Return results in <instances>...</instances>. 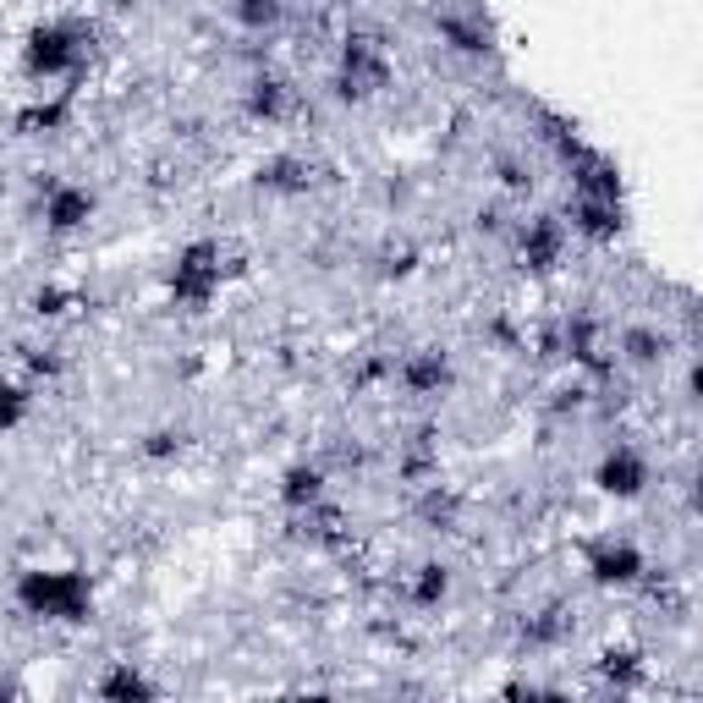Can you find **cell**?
<instances>
[{"label":"cell","instance_id":"cell-2","mask_svg":"<svg viewBox=\"0 0 703 703\" xmlns=\"http://www.w3.org/2000/svg\"><path fill=\"white\" fill-rule=\"evenodd\" d=\"M286 500H292V505L308 500V505H313V500H319V473H303V467H297L292 478H286Z\"/></svg>","mask_w":703,"mask_h":703},{"label":"cell","instance_id":"cell-1","mask_svg":"<svg viewBox=\"0 0 703 703\" xmlns=\"http://www.w3.org/2000/svg\"><path fill=\"white\" fill-rule=\"evenodd\" d=\"M83 214H88V198H83V193H61V198L50 204V220H55V226H77Z\"/></svg>","mask_w":703,"mask_h":703}]
</instances>
